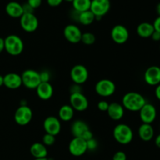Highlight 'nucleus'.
Here are the masks:
<instances>
[{
	"label": "nucleus",
	"instance_id": "nucleus-1",
	"mask_svg": "<svg viewBox=\"0 0 160 160\" xmlns=\"http://www.w3.org/2000/svg\"><path fill=\"white\" fill-rule=\"evenodd\" d=\"M146 102L145 97L138 92H128L122 98V106L131 112H139Z\"/></svg>",
	"mask_w": 160,
	"mask_h": 160
},
{
	"label": "nucleus",
	"instance_id": "nucleus-2",
	"mask_svg": "<svg viewBox=\"0 0 160 160\" xmlns=\"http://www.w3.org/2000/svg\"><path fill=\"white\" fill-rule=\"evenodd\" d=\"M113 138L120 145H128L134 138V133L130 126L126 123H119L114 128Z\"/></svg>",
	"mask_w": 160,
	"mask_h": 160
},
{
	"label": "nucleus",
	"instance_id": "nucleus-3",
	"mask_svg": "<svg viewBox=\"0 0 160 160\" xmlns=\"http://www.w3.org/2000/svg\"><path fill=\"white\" fill-rule=\"evenodd\" d=\"M5 41V50L10 56H19L21 54L24 48L23 40L16 34H9Z\"/></svg>",
	"mask_w": 160,
	"mask_h": 160
},
{
	"label": "nucleus",
	"instance_id": "nucleus-4",
	"mask_svg": "<svg viewBox=\"0 0 160 160\" xmlns=\"http://www.w3.org/2000/svg\"><path fill=\"white\" fill-rule=\"evenodd\" d=\"M70 130L73 138H80L86 142L93 138V133L90 130L88 125L83 120H75L72 123Z\"/></svg>",
	"mask_w": 160,
	"mask_h": 160
},
{
	"label": "nucleus",
	"instance_id": "nucleus-5",
	"mask_svg": "<svg viewBox=\"0 0 160 160\" xmlns=\"http://www.w3.org/2000/svg\"><path fill=\"white\" fill-rule=\"evenodd\" d=\"M20 76L22 79V84L28 89H36L41 83L39 72L34 70L28 69L24 70Z\"/></svg>",
	"mask_w": 160,
	"mask_h": 160
},
{
	"label": "nucleus",
	"instance_id": "nucleus-6",
	"mask_svg": "<svg viewBox=\"0 0 160 160\" xmlns=\"http://www.w3.org/2000/svg\"><path fill=\"white\" fill-rule=\"evenodd\" d=\"M116 84L111 80L102 79L96 83L95 90L97 95L101 97H109L113 95L116 92Z\"/></svg>",
	"mask_w": 160,
	"mask_h": 160
},
{
	"label": "nucleus",
	"instance_id": "nucleus-7",
	"mask_svg": "<svg viewBox=\"0 0 160 160\" xmlns=\"http://www.w3.org/2000/svg\"><path fill=\"white\" fill-rule=\"evenodd\" d=\"M110 7L109 0H92L90 10L95 16V20H100L108 13Z\"/></svg>",
	"mask_w": 160,
	"mask_h": 160
},
{
	"label": "nucleus",
	"instance_id": "nucleus-8",
	"mask_svg": "<svg viewBox=\"0 0 160 160\" xmlns=\"http://www.w3.org/2000/svg\"><path fill=\"white\" fill-rule=\"evenodd\" d=\"M32 118V109L28 106H20L14 113V120L20 126L28 125Z\"/></svg>",
	"mask_w": 160,
	"mask_h": 160
},
{
	"label": "nucleus",
	"instance_id": "nucleus-9",
	"mask_svg": "<svg viewBox=\"0 0 160 160\" xmlns=\"http://www.w3.org/2000/svg\"><path fill=\"white\" fill-rule=\"evenodd\" d=\"M70 78L74 84L81 85L84 84L88 79V70L81 64H78L72 67L70 70Z\"/></svg>",
	"mask_w": 160,
	"mask_h": 160
},
{
	"label": "nucleus",
	"instance_id": "nucleus-10",
	"mask_svg": "<svg viewBox=\"0 0 160 160\" xmlns=\"http://www.w3.org/2000/svg\"><path fill=\"white\" fill-rule=\"evenodd\" d=\"M20 24L25 32L32 33L38 29L39 22L34 13H23L20 18Z\"/></svg>",
	"mask_w": 160,
	"mask_h": 160
},
{
	"label": "nucleus",
	"instance_id": "nucleus-11",
	"mask_svg": "<svg viewBox=\"0 0 160 160\" xmlns=\"http://www.w3.org/2000/svg\"><path fill=\"white\" fill-rule=\"evenodd\" d=\"M70 105L74 111L83 112L88 108L89 102L87 97L82 93H71L70 96Z\"/></svg>",
	"mask_w": 160,
	"mask_h": 160
},
{
	"label": "nucleus",
	"instance_id": "nucleus-12",
	"mask_svg": "<svg viewBox=\"0 0 160 160\" xmlns=\"http://www.w3.org/2000/svg\"><path fill=\"white\" fill-rule=\"evenodd\" d=\"M111 38L115 43L123 45L129 39V31L128 28L122 24L115 25L111 30Z\"/></svg>",
	"mask_w": 160,
	"mask_h": 160
},
{
	"label": "nucleus",
	"instance_id": "nucleus-13",
	"mask_svg": "<svg viewBox=\"0 0 160 160\" xmlns=\"http://www.w3.org/2000/svg\"><path fill=\"white\" fill-rule=\"evenodd\" d=\"M68 148L72 156L79 157L88 152L87 142L84 139L80 138H73L69 143Z\"/></svg>",
	"mask_w": 160,
	"mask_h": 160
},
{
	"label": "nucleus",
	"instance_id": "nucleus-14",
	"mask_svg": "<svg viewBox=\"0 0 160 160\" xmlns=\"http://www.w3.org/2000/svg\"><path fill=\"white\" fill-rule=\"evenodd\" d=\"M156 116H157L156 108L151 103L146 102L139 111V117L142 121V123L151 124L155 121Z\"/></svg>",
	"mask_w": 160,
	"mask_h": 160
},
{
	"label": "nucleus",
	"instance_id": "nucleus-15",
	"mask_svg": "<svg viewBox=\"0 0 160 160\" xmlns=\"http://www.w3.org/2000/svg\"><path fill=\"white\" fill-rule=\"evenodd\" d=\"M43 128L46 134L56 136L61 131V122L59 118L53 116L46 117L43 122Z\"/></svg>",
	"mask_w": 160,
	"mask_h": 160
},
{
	"label": "nucleus",
	"instance_id": "nucleus-16",
	"mask_svg": "<svg viewBox=\"0 0 160 160\" xmlns=\"http://www.w3.org/2000/svg\"><path fill=\"white\" fill-rule=\"evenodd\" d=\"M63 35L66 40L70 43L78 44L81 42L82 32L77 25L68 24L64 28Z\"/></svg>",
	"mask_w": 160,
	"mask_h": 160
},
{
	"label": "nucleus",
	"instance_id": "nucleus-17",
	"mask_svg": "<svg viewBox=\"0 0 160 160\" xmlns=\"http://www.w3.org/2000/svg\"><path fill=\"white\" fill-rule=\"evenodd\" d=\"M144 80L148 85H159L160 84V67L158 66H152L147 68L144 73Z\"/></svg>",
	"mask_w": 160,
	"mask_h": 160
},
{
	"label": "nucleus",
	"instance_id": "nucleus-18",
	"mask_svg": "<svg viewBox=\"0 0 160 160\" xmlns=\"http://www.w3.org/2000/svg\"><path fill=\"white\" fill-rule=\"evenodd\" d=\"M3 85L11 90H15L21 87V76L16 73H9L3 76Z\"/></svg>",
	"mask_w": 160,
	"mask_h": 160
},
{
	"label": "nucleus",
	"instance_id": "nucleus-19",
	"mask_svg": "<svg viewBox=\"0 0 160 160\" xmlns=\"http://www.w3.org/2000/svg\"><path fill=\"white\" fill-rule=\"evenodd\" d=\"M35 90L38 98L45 101L50 99L54 92L52 85L49 82H41Z\"/></svg>",
	"mask_w": 160,
	"mask_h": 160
},
{
	"label": "nucleus",
	"instance_id": "nucleus-20",
	"mask_svg": "<svg viewBox=\"0 0 160 160\" xmlns=\"http://www.w3.org/2000/svg\"><path fill=\"white\" fill-rule=\"evenodd\" d=\"M107 113L109 118L117 121V120H121L124 116V108L122 106V104H120V103L112 102L109 104Z\"/></svg>",
	"mask_w": 160,
	"mask_h": 160
},
{
	"label": "nucleus",
	"instance_id": "nucleus-21",
	"mask_svg": "<svg viewBox=\"0 0 160 160\" xmlns=\"http://www.w3.org/2000/svg\"><path fill=\"white\" fill-rule=\"evenodd\" d=\"M5 10L6 14L12 18H20L23 14L22 5L15 1L8 2L5 8Z\"/></svg>",
	"mask_w": 160,
	"mask_h": 160
},
{
	"label": "nucleus",
	"instance_id": "nucleus-22",
	"mask_svg": "<svg viewBox=\"0 0 160 160\" xmlns=\"http://www.w3.org/2000/svg\"><path fill=\"white\" fill-rule=\"evenodd\" d=\"M30 152L34 159L47 158L48 156V150L46 146L41 142H35L32 144L30 148Z\"/></svg>",
	"mask_w": 160,
	"mask_h": 160
},
{
	"label": "nucleus",
	"instance_id": "nucleus-23",
	"mask_svg": "<svg viewBox=\"0 0 160 160\" xmlns=\"http://www.w3.org/2000/svg\"><path fill=\"white\" fill-rule=\"evenodd\" d=\"M154 129L151 124L142 123L138 128L139 138L144 142H149L154 137Z\"/></svg>",
	"mask_w": 160,
	"mask_h": 160
},
{
	"label": "nucleus",
	"instance_id": "nucleus-24",
	"mask_svg": "<svg viewBox=\"0 0 160 160\" xmlns=\"http://www.w3.org/2000/svg\"><path fill=\"white\" fill-rule=\"evenodd\" d=\"M155 31L153 24L148 22H143L141 23L137 28V34L139 37L142 38H151L152 34Z\"/></svg>",
	"mask_w": 160,
	"mask_h": 160
},
{
	"label": "nucleus",
	"instance_id": "nucleus-25",
	"mask_svg": "<svg viewBox=\"0 0 160 160\" xmlns=\"http://www.w3.org/2000/svg\"><path fill=\"white\" fill-rule=\"evenodd\" d=\"M58 114H59V120L64 122H68L73 118L74 109L71 107L70 105H63L60 107Z\"/></svg>",
	"mask_w": 160,
	"mask_h": 160
},
{
	"label": "nucleus",
	"instance_id": "nucleus-26",
	"mask_svg": "<svg viewBox=\"0 0 160 160\" xmlns=\"http://www.w3.org/2000/svg\"><path fill=\"white\" fill-rule=\"evenodd\" d=\"M78 20L81 24L84 26L91 25L95 20V16L91 10L85 11V12H79L78 16Z\"/></svg>",
	"mask_w": 160,
	"mask_h": 160
},
{
	"label": "nucleus",
	"instance_id": "nucleus-27",
	"mask_svg": "<svg viewBox=\"0 0 160 160\" xmlns=\"http://www.w3.org/2000/svg\"><path fill=\"white\" fill-rule=\"evenodd\" d=\"M92 0H73L72 2L73 10L78 12L90 10Z\"/></svg>",
	"mask_w": 160,
	"mask_h": 160
},
{
	"label": "nucleus",
	"instance_id": "nucleus-28",
	"mask_svg": "<svg viewBox=\"0 0 160 160\" xmlns=\"http://www.w3.org/2000/svg\"><path fill=\"white\" fill-rule=\"evenodd\" d=\"M95 34L90 32H85L82 33V36H81V42L86 45H92L95 42Z\"/></svg>",
	"mask_w": 160,
	"mask_h": 160
},
{
	"label": "nucleus",
	"instance_id": "nucleus-29",
	"mask_svg": "<svg viewBox=\"0 0 160 160\" xmlns=\"http://www.w3.org/2000/svg\"><path fill=\"white\" fill-rule=\"evenodd\" d=\"M56 142V136H53L52 134H46L45 133V135L42 138V143L45 145V146H51L53 145Z\"/></svg>",
	"mask_w": 160,
	"mask_h": 160
},
{
	"label": "nucleus",
	"instance_id": "nucleus-30",
	"mask_svg": "<svg viewBox=\"0 0 160 160\" xmlns=\"http://www.w3.org/2000/svg\"><path fill=\"white\" fill-rule=\"evenodd\" d=\"M87 148L88 151H95L97 149L98 146V143L97 142L96 139L93 138L90 139V140L87 141Z\"/></svg>",
	"mask_w": 160,
	"mask_h": 160
},
{
	"label": "nucleus",
	"instance_id": "nucleus-31",
	"mask_svg": "<svg viewBox=\"0 0 160 160\" xmlns=\"http://www.w3.org/2000/svg\"><path fill=\"white\" fill-rule=\"evenodd\" d=\"M109 106V103H108V102L105 101V100H102V101L98 102V104H97V107L102 112H107Z\"/></svg>",
	"mask_w": 160,
	"mask_h": 160
},
{
	"label": "nucleus",
	"instance_id": "nucleus-32",
	"mask_svg": "<svg viewBox=\"0 0 160 160\" xmlns=\"http://www.w3.org/2000/svg\"><path fill=\"white\" fill-rule=\"evenodd\" d=\"M39 74H40L41 82H49L50 78H51L49 72L47 70H44V71L39 73Z\"/></svg>",
	"mask_w": 160,
	"mask_h": 160
},
{
	"label": "nucleus",
	"instance_id": "nucleus-33",
	"mask_svg": "<svg viewBox=\"0 0 160 160\" xmlns=\"http://www.w3.org/2000/svg\"><path fill=\"white\" fill-rule=\"evenodd\" d=\"M112 160H127V155L124 152L118 151L113 155Z\"/></svg>",
	"mask_w": 160,
	"mask_h": 160
},
{
	"label": "nucleus",
	"instance_id": "nucleus-34",
	"mask_svg": "<svg viewBox=\"0 0 160 160\" xmlns=\"http://www.w3.org/2000/svg\"><path fill=\"white\" fill-rule=\"evenodd\" d=\"M27 3L28 5L31 6L34 9H38V7H40L42 3V0H28Z\"/></svg>",
	"mask_w": 160,
	"mask_h": 160
},
{
	"label": "nucleus",
	"instance_id": "nucleus-35",
	"mask_svg": "<svg viewBox=\"0 0 160 160\" xmlns=\"http://www.w3.org/2000/svg\"><path fill=\"white\" fill-rule=\"evenodd\" d=\"M47 3L51 7H57L62 3L63 0H46Z\"/></svg>",
	"mask_w": 160,
	"mask_h": 160
},
{
	"label": "nucleus",
	"instance_id": "nucleus-36",
	"mask_svg": "<svg viewBox=\"0 0 160 160\" xmlns=\"http://www.w3.org/2000/svg\"><path fill=\"white\" fill-rule=\"evenodd\" d=\"M22 6H23V13H34V9L27 2L24 3L23 5H22Z\"/></svg>",
	"mask_w": 160,
	"mask_h": 160
},
{
	"label": "nucleus",
	"instance_id": "nucleus-37",
	"mask_svg": "<svg viewBox=\"0 0 160 160\" xmlns=\"http://www.w3.org/2000/svg\"><path fill=\"white\" fill-rule=\"evenodd\" d=\"M152 24H153V27H154L155 31H158V32L160 33V16H159V17L154 20Z\"/></svg>",
	"mask_w": 160,
	"mask_h": 160
},
{
	"label": "nucleus",
	"instance_id": "nucleus-38",
	"mask_svg": "<svg viewBox=\"0 0 160 160\" xmlns=\"http://www.w3.org/2000/svg\"><path fill=\"white\" fill-rule=\"evenodd\" d=\"M70 92H71V93H78V92H81V85L74 84V85L72 86L71 88H70Z\"/></svg>",
	"mask_w": 160,
	"mask_h": 160
},
{
	"label": "nucleus",
	"instance_id": "nucleus-39",
	"mask_svg": "<svg viewBox=\"0 0 160 160\" xmlns=\"http://www.w3.org/2000/svg\"><path fill=\"white\" fill-rule=\"evenodd\" d=\"M151 38H152L153 41H155V42H159L160 41V33L158 32V31H155L154 32H153V34H152Z\"/></svg>",
	"mask_w": 160,
	"mask_h": 160
},
{
	"label": "nucleus",
	"instance_id": "nucleus-40",
	"mask_svg": "<svg viewBox=\"0 0 160 160\" xmlns=\"http://www.w3.org/2000/svg\"><path fill=\"white\" fill-rule=\"evenodd\" d=\"M155 95H156V97L157 98V99L160 101V84L159 85L156 86V89H155Z\"/></svg>",
	"mask_w": 160,
	"mask_h": 160
},
{
	"label": "nucleus",
	"instance_id": "nucleus-41",
	"mask_svg": "<svg viewBox=\"0 0 160 160\" xmlns=\"http://www.w3.org/2000/svg\"><path fill=\"white\" fill-rule=\"evenodd\" d=\"M5 50V41L4 38H0V53L2 52Z\"/></svg>",
	"mask_w": 160,
	"mask_h": 160
},
{
	"label": "nucleus",
	"instance_id": "nucleus-42",
	"mask_svg": "<svg viewBox=\"0 0 160 160\" xmlns=\"http://www.w3.org/2000/svg\"><path fill=\"white\" fill-rule=\"evenodd\" d=\"M155 144H156V145L158 148H160V134L155 139Z\"/></svg>",
	"mask_w": 160,
	"mask_h": 160
},
{
	"label": "nucleus",
	"instance_id": "nucleus-43",
	"mask_svg": "<svg viewBox=\"0 0 160 160\" xmlns=\"http://www.w3.org/2000/svg\"><path fill=\"white\" fill-rule=\"evenodd\" d=\"M156 12H157L158 15L160 16V2L158 3L157 6H156Z\"/></svg>",
	"mask_w": 160,
	"mask_h": 160
},
{
	"label": "nucleus",
	"instance_id": "nucleus-44",
	"mask_svg": "<svg viewBox=\"0 0 160 160\" xmlns=\"http://www.w3.org/2000/svg\"><path fill=\"white\" fill-rule=\"evenodd\" d=\"M3 85V76L0 75V87Z\"/></svg>",
	"mask_w": 160,
	"mask_h": 160
},
{
	"label": "nucleus",
	"instance_id": "nucleus-45",
	"mask_svg": "<svg viewBox=\"0 0 160 160\" xmlns=\"http://www.w3.org/2000/svg\"><path fill=\"white\" fill-rule=\"evenodd\" d=\"M34 160H50L48 158H41V159H34Z\"/></svg>",
	"mask_w": 160,
	"mask_h": 160
},
{
	"label": "nucleus",
	"instance_id": "nucleus-46",
	"mask_svg": "<svg viewBox=\"0 0 160 160\" xmlns=\"http://www.w3.org/2000/svg\"><path fill=\"white\" fill-rule=\"evenodd\" d=\"M63 1H66V2H73V0H63Z\"/></svg>",
	"mask_w": 160,
	"mask_h": 160
},
{
	"label": "nucleus",
	"instance_id": "nucleus-47",
	"mask_svg": "<svg viewBox=\"0 0 160 160\" xmlns=\"http://www.w3.org/2000/svg\"><path fill=\"white\" fill-rule=\"evenodd\" d=\"M159 49H160V45H159Z\"/></svg>",
	"mask_w": 160,
	"mask_h": 160
}]
</instances>
